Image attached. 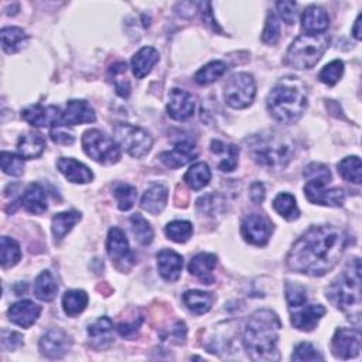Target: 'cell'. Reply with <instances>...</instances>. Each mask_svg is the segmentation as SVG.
Here are the masks:
<instances>
[{
  "label": "cell",
  "mask_w": 362,
  "mask_h": 362,
  "mask_svg": "<svg viewBox=\"0 0 362 362\" xmlns=\"http://www.w3.org/2000/svg\"><path fill=\"white\" fill-rule=\"evenodd\" d=\"M106 250L117 270L124 272L134 264V255L130 250L129 240L124 232L117 226H113L107 233Z\"/></svg>",
  "instance_id": "10"
},
{
  "label": "cell",
  "mask_w": 362,
  "mask_h": 362,
  "mask_svg": "<svg viewBox=\"0 0 362 362\" xmlns=\"http://www.w3.org/2000/svg\"><path fill=\"white\" fill-rule=\"evenodd\" d=\"M361 332L352 328H338L331 339V352L338 359H351L361 352Z\"/></svg>",
  "instance_id": "12"
},
{
  "label": "cell",
  "mask_w": 362,
  "mask_h": 362,
  "mask_svg": "<svg viewBox=\"0 0 362 362\" xmlns=\"http://www.w3.org/2000/svg\"><path fill=\"white\" fill-rule=\"evenodd\" d=\"M216 266V256L212 253H198L195 255L188 264V272L198 277L202 283L211 284L214 283V269Z\"/></svg>",
  "instance_id": "25"
},
{
  "label": "cell",
  "mask_w": 362,
  "mask_h": 362,
  "mask_svg": "<svg viewBox=\"0 0 362 362\" xmlns=\"http://www.w3.org/2000/svg\"><path fill=\"white\" fill-rule=\"evenodd\" d=\"M1 170L13 177H18L24 173V160L20 154L10 151H1Z\"/></svg>",
  "instance_id": "45"
},
{
  "label": "cell",
  "mask_w": 362,
  "mask_h": 362,
  "mask_svg": "<svg viewBox=\"0 0 362 362\" xmlns=\"http://www.w3.org/2000/svg\"><path fill=\"white\" fill-rule=\"evenodd\" d=\"M211 151L215 156L216 165L221 171L229 173L236 168L239 147H236L235 144H226L225 141H221V140H212Z\"/></svg>",
  "instance_id": "23"
},
{
  "label": "cell",
  "mask_w": 362,
  "mask_h": 362,
  "mask_svg": "<svg viewBox=\"0 0 362 362\" xmlns=\"http://www.w3.org/2000/svg\"><path fill=\"white\" fill-rule=\"evenodd\" d=\"M57 167L68 181L75 184H86L93 178L92 171L85 164H82L75 158L61 157L57 161Z\"/></svg>",
  "instance_id": "22"
},
{
  "label": "cell",
  "mask_w": 362,
  "mask_h": 362,
  "mask_svg": "<svg viewBox=\"0 0 362 362\" xmlns=\"http://www.w3.org/2000/svg\"><path fill=\"white\" fill-rule=\"evenodd\" d=\"M182 301L191 313L199 315L211 310L214 297L209 293L201 290H188L182 294Z\"/></svg>",
  "instance_id": "32"
},
{
  "label": "cell",
  "mask_w": 362,
  "mask_h": 362,
  "mask_svg": "<svg viewBox=\"0 0 362 362\" xmlns=\"http://www.w3.org/2000/svg\"><path fill=\"white\" fill-rule=\"evenodd\" d=\"M329 25V17L327 11L320 6H308L301 16V27L308 34L325 33Z\"/></svg>",
  "instance_id": "24"
},
{
  "label": "cell",
  "mask_w": 362,
  "mask_h": 362,
  "mask_svg": "<svg viewBox=\"0 0 362 362\" xmlns=\"http://www.w3.org/2000/svg\"><path fill=\"white\" fill-rule=\"evenodd\" d=\"M293 361H322L324 356L310 342H300L291 355Z\"/></svg>",
  "instance_id": "48"
},
{
  "label": "cell",
  "mask_w": 362,
  "mask_h": 362,
  "mask_svg": "<svg viewBox=\"0 0 362 362\" xmlns=\"http://www.w3.org/2000/svg\"><path fill=\"white\" fill-rule=\"evenodd\" d=\"M71 337L61 328L48 329L40 339V352L47 359H61L71 348Z\"/></svg>",
  "instance_id": "14"
},
{
  "label": "cell",
  "mask_w": 362,
  "mask_h": 362,
  "mask_svg": "<svg viewBox=\"0 0 362 362\" xmlns=\"http://www.w3.org/2000/svg\"><path fill=\"white\" fill-rule=\"evenodd\" d=\"M45 150V140L38 132H25L17 141V151L23 158L40 157Z\"/></svg>",
  "instance_id": "28"
},
{
  "label": "cell",
  "mask_w": 362,
  "mask_h": 362,
  "mask_svg": "<svg viewBox=\"0 0 362 362\" xmlns=\"http://www.w3.org/2000/svg\"><path fill=\"white\" fill-rule=\"evenodd\" d=\"M21 259V250L18 243L8 238V236H3L0 240V263L4 269L7 267H13L14 264L18 263V260Z\"/></svg>",
  "instance_id": "39"
},
{
  "label": "cell",
  "mask_w": 362,
  "mask_h": 362,
  "mask_svg": "<svg viewBox=\"0 0 362 362\" xmlns=\"http://www.w3.org/2000/svg\"><path fill=\"white\" fill-rule=\"evenodd\" d=\"M23 342V337L14 331H1V345L4 349H16Z\"/></svg>",
  "instance_id": "50"
},
{
  "label": "cell",
  "mask_w": 362,
  "mask_h": 362,
  "mask_svg": "<svg viewBox=\"0 0 362 362\" xmlns=\"http://www.w3.org/2000/svg\"><path fill=\"white\" fill-rule=\"evenodd\" d=\"M41 307L31 300H21L8 308V318L21 328H30L40 317Z\"/></svg>",
  "instance_id": "20"
},
{
  "label": "cell",
  "mask_w": 362,
  "mask_h": 362,
  "mask_svg": "<svg viewBox=\"0 0 362 362\" xmlns=\"http://www.w3.org/2000/svg\"><path fill=\"white\" fill-rule=\"evenodd\" d=\"M164 233L168 239L177 243L187 242L192 235V225L188 221H173L164 228Z\"/></svg>",
  "instance_id": "42"
},
{
  "label": "cell",
  "mask_w": 362,
  "mask_h": 362,
  "mask_svg": "<svg viewBox=\"0 0 362 362\" xmlns=\"http://www.w3.org/2000/svg\"><path fill=\"white\" fill-rule=\"evenodd\" d=\"M338 173L341 177L352 184H361V177H362V164L361 158L358 156H349L342 158L338 163Z\"/></svg>",
  "instance_id": "38"
},
{
  "label": "cell",
  "mask_w": 362,
  "mask_h": 362,
  "mask_svg": "<svg viewBox=\"0 0 362 362\" xmlns=\"http://www.w3.org/2000/svg\"><path fill=\"white\" fill-rule=\"evenodd\" d=\"M308 98L304 83L296 76L280 79L266 99L269 113L280 123H296L307 109Z\"/></svg>",
  "instance_id": "3"
},
{
  "label": "cell",
  "mask_w": 362,
  "mask_h": 362,
  "mask_svg": "<svg viewBox=\"0 0 362 362\" xmlns=\"http://www.w3.org/2000/svg\"><path fill=\"white\" fill-rule=\"evenodd\" d=\"M197 156H198V151L192 143L180 141L171 150L163 151L160 154V160L168 168H180V167L188 164L189 161L195 160Z\"/></svg>",
  "instance_id": "19"
},
{
  "label": "cell",
  "mask_w": 362,
  "mask_h": 362,
  "mask_svg": "<svg viewBox=\"0 0 362 362\" xmlns=\"http://www.w3.org/2000/svg\"><path fill=\"white\" fill-rule=\"evenodd\" d=\"M130 225H132L133 235L136 236V239L140 245L147 246L151 243L154 233H153V228L150 226L147 219H144L140 214H133L130 216Z\"/></svg>",
  "instance_id": "41"
},
{
  "label": "cell",
  "mask_w": 362,
  "mask_h": 362,
  "mask_svg": "<svg viewBox=\"0 0 362 362\" xmlns=\"http://www.w3.org/2000/svg\"><path fill=\"white\" fill-rule=\"evenodd\" d=\"M273 208L286 221H294L300 216V209L297 206L296 198L288 192H280L273 199Z\"/></svg>",
  "instance_id": "37"
},
{
  "label": "cell",
  "mask_w": 362,
  "mask_h": 362,
  "mask_svg": "<svg viewBox=\"0 0 362 362\" xmlns=\"http://www.w3.org/2000/svg\"><path fill=\"white\" fill-rule=\"evenodd\" d=\"M281 321L272 310L255 311L243 331V345L253 361H279L277 351Z\"/></svg>",
  "instance_id": "2"
},
{
  "label": "cell",
  "mask_w": 362,
  "mask_h": 362,
  "mask_svg": "<svg viewBox=\"0 0 362 362\" xmlns=\"http://www.w3.org/2000/svg\"><path fill=\"white\" fill-rule=\"evenodd\" d=\"M226 69H228V66L225 62L212 61V62H208L206 65H204L195 74L194 79L198 85H209V83L215 82L218 78H221L226 72Z\"/></svg>",
  "instance_id": "40"
},
{
  "label": "cell",
  "mask_w": 362,
  "mask_h": 362,
  "mask_svg": "<svg viewBox=\"0 0 362 362\" xmlns=\"http://www.w3.org/2000/svg\"><path fill=\"white\" fill-rule=\"evenodd\" d=\"M286 300L288 304V310L298 307L304 303H307V290L300 283L287 281L286 284Z\"/></svg>",
  "instance_id": "46"
},
{
  "label": "cell",
  "mask_w": 362,
  "mask_h": 362,
  "mask_svg": "<svg viewBox=\"0 0 362 362\" xmlns=\"http://www.w3.org/2000/svg\"><path fill=\"white\" fill-rule=\"evenodd\" d=\"M264 195H266L264 185H263L260 181H255V182L250 185V189H249V197H250V199H252L255 204H260V202H263Z\"/></svg>",
  "instance_id": "53"
},
{
  "label": "cell",
  "mask_w": 362,
  "mask_h": 362,
  "mask_svg": "<svg viewBox=\"0 0 362 362\" xmlns=\"http://www.w3.org/2000/svg\"><path fill=\"white\" fill-rule=\"evenodd\" d=\"M95 119H96L95 110L86 100L71 99L66 102L65 109L61 112L59 126H75L82 123H92L95 122Z\"/></svg>",
  "instance_id": "16"
},
{
  "label": "cell",
  "mask_w": 362,
  "mask_h": 362,
  "mask_svg": "<svg viewBox=\"0 0 362 362\" xmlns=\"http://www.w3.org/2000/svg\"><path fill=\"white\" fill-rule=\"evenodd\" d=\"M168 189L163 184H151L141 197V208L151 215H158L167 204Z\"/></svg>",
  "instance_id": "26"
},
{
  "label": "cell",
  "mask_w": 362,
  "mask_h": 362,
  "mask_svg": "<svg viewBox=\"0 0 362 362\" xmlns=\"http://www.w3.org/2000/svg\"><path fill=\"white\" fill-rule=\"evenodd\" d=\"M113 136L116 143L134 158L144 157L153 147V137L144 129L130 123H116Z\"/></svg>",
  "instance_id": "8"
},
{
  "label": "cell",
  "mask_w": 362,
  "mask_h": 362,
  "mask_svg": "<svg viewBox=\"0 0 362 362\" xmlns=\"http://www.w3.org/2000/svg\"><path fill=\"white\" fill-rule=\"evenodd\" d=\"M327 298L341 311L359 320L361 308V260L352 259L342 273L328 286Z\"/></svg>",
  "instance_id": "5"
},
{
  "label": "cell",
  "mask_w": 362,
  "mask_h": 362,
  "mask_svg": "<svg viewBox=\"0 0 362 362\" xmlns=\"http://www.w3.org/2000/svg\"><path fill=\"white\" fill-rule=\"evenodd\" d=\"M291 324L300 331H313L318 321L325 314V308L321 304H301L298 307L290 308Z\"/></svg>",
  "instance_id": "17"
},
{
  "label": "cell",
  "mask_w": 362,
  "mask_h": 362,
  "mask_svg": "<svg viewBox=\"0 0 362 362\" xmlns=\"http://www.w3.org/2000/svg\"><path fill=\"white\" fill-rule=\"evenodd\" d=\"M344 74V62L339 59H334L329 64H327L318 74V79L328 85V86H334L342 76Z\"/></svg>",
  "instance_id": "44"
},
{
  "label": "cell",
  "mask_w": 362,
  "mask_h": 362,
  "mask_svg": "<svg viewBox=\"0 0 362 362\" xmlns=\"http://www.w3.org/2000/svg\"><path fill=\"white\" fill-rule=\"evenodd\" d=\"M140 324H141V318H139L137 321H136V318L130 322V321H126V322H120V324H117V332L122 335V337H130V335H133L137 329H139V327H140Z\"/></svg>",
  "instance_id": "52"
},
{
  "label": "cell",
  "mask_w": 362,
  "mask_h": 362,
  "mask_svg": "<svg viewBox=\"0 0 362 362\" xmlns=\"http://www.w3.org/2000/svg\"><path fill=\"white\" fill-rule=\"evenodd\" d=\"M277 11L280 17L287 23V24H294L296 23V7L297 4L294 1H279L276 3Z\"/></svg>",
  "instance_id": "49"
},
{
  "label": "cell",
  "mask_w": 362,
  "mask_h": 362,
  "mask_svg": "<svg viewBox=\"0 0 362 362\" xmlns=\"http://www.w3.org/2000/svg\"><path fill=\"white\" fill-rule=\"evenodd\" d=\"M49 136H51V140H52L54 143H57V144H65V146H68V144H72V143L75 141L74 133H69L68 130H64V129H61V127H54V129H51Z\"/></svg>",
  "instance_id": "51"
},
{
  "label": "cell",
  "mask_w": 362,
  "mask_h": 362,
  "mask_svg": "<svg viewBox=\"0 0 362 362\" xmlns=\"http://www.w3.org/2000/svg\"><path fill=\"white\" fill-rule=\"evenodd\" d=\"M61 112L62 110H59V107L54 105L42 106L40 103H34L21 110V119L34 127H45V126L58 127Z\"/></svg>",
  "instance_id": "15"
},
{
  "label": "cell",
  "mask_w": 362,
  "mask_h": 362,
  "mask_svg": "<svg viewBox=\"0 0 362 362\" xmlns=\"http://www.w3.org/2000/svg\"><path fill=\"white\" fill-rule=\"evenodd\" d=\"M346 243L345 232L334 225L310 226L293 243L287 266L293 272L321 277L337 266Z\"/></svg>",
  "instance_id": "1"
},
{
  "label": "cell",
  "mask_w": 362,
  "mask_h": 362,
  "mask_svg": "<svg viewBox=\"0 0 362 362\" xmlns=\"http://www.w3.org/2000/svg\"><path fill=\"white\" fill-rule=\"evenodd\" d=\"M23 206L30 212L35 215H41L47 211V194L41 184L33 182L27 187L21 197Z\"/></svg>",
  "instance_id": "29"
},
{
  "label": "cell",
  "mask_w": 362,
  "mask_h": 362,
  "mask_svg": "<svg viewBox=\"0 0 362 362\" xmlns=\"http://www.w3.org/2000/svg\"><path fill=\"white\" fill-rule=\"evenodd\" d=\"M272 232L273 225L264 215L250 214L242 222V235L245 240L252 245L264 246L269 242Z\"/></svg>",
  "instance_id": "13"
},
{
  "label": "cell",
  "mask_w": 362,
  "mask_h": 362,
  "mask_svg": "<svg viewBox=\"0 0 362 362\" xmlns=\"http://www.w3.org/2000/svg\"><path fill=\"white\" fill-rule=\"evenodd\" d=\"M160 54L153 47H143L140 48L132 58V69L136 78L143 79L146 75L150 74L153 66L158 62Z\"/></svg>",
  "instance_id": "27"
},
{
  "label": "cell",
  "mask_w": 362,
  "mask_h": 362,
  "mask_svg": "<svg viewBox=\"0 0 362 362\" xmlns=\"http://www.w3.org/2000/svg\"><path fill=\"white\" fill-rule=\"evenodd\" d=\"M88 305V294L83 290H68L62 296V308L68 317L81 314Z\"/></svg>",
  "instance_id": "36"
},
{
  "label": "cell",
  "mask_w": 362,
  "mask_h": 362,
  "mask_svg": "<svg viewBox=\"0 0 362 362\" xmlns=\"http://www.w3.org/2000/svg\"><path fill=\"white\" fill-rule=\"evenodd\" d=\"M195 103L192 96L182 89L174 88L168 93V103H167V113L171 119L184 122L194 115Z\"/></svg>",
  "instance_id": "18"
},
{
  "label": "cell",
  "mask_w": 362,
  "mask_h": 362,
  "mask_svg": "<svg viewBox=\"0 0 362 362\" xmlns=\"http://www.w3.org/2000/svg\"><path fill=\"white\" fill-rule=\"evenodd\" d=\"M328 45L329 35L327 33L301 34L288 47L286 64L296 69H310L321 59Z\"/></svg>",
  "instance_id": "6"
},
{
  "label": "cell",
  "mask_w": 362,
  "mask_h": 362,
  "mask_svg": "<svg viewBox=\"0 0 362 362\" xmlns=\"http://www.w3.org/2000/svg\"><path fill=\"white\" fill-rule=\"evenodd\" d=\"M120 146L98 129H89L82 134V148L96 163L109 165L120 160Z\"/></svg>",
  "instance_id": "7"
},
{
  "label": "cell",
  "mask_w": 362,
  "mask_h": 362,
  "mask_svg": "<svg viewBox=\"0 0 362 362\" xmlns=\"http://www.w3.org/2000/svg\"><path fill=\"white\" fill-rule=\"evenodd\" d=\"M246 143L247 153L253 161L270 170L284 168L294 156V144L291 139L277 132L253 134Z\"/></svg>",
  "instance_id": "4"
},
{
  "label": "cell",
  "mask_w": 362,
  "mask_h": 362,
  "mask_svg": "<svg viewBox=\"0 0 362 362\" xmlns=\"http://www.w3.org/2000/svg\"><path fill=\"white\" fill-rule=\"evenodd\" d=\"M117 206L120 211H129L137 198V189L129 184H117L113 189Z\"/></svg>",
  "instance_id": "43"
},
{
  "label": "cell",
  "mask_w": 362,
  "mask_h": 362,
  "mask_svg": "<svg viewBox=\"0 0 362 362\" xmlns=\"http://www.w3.org/2000/svg\"><path fill=\"white\" fill-rule=\"evenodd\" d=\"M112 331L113 322L109 317H100L88 327V335L92 339V345L102 349L113 342Z\"/></svg>",
  "instance_id": "30"
},
{
  "label": "cell",
  "mask_w": 362,
  "mask_h": 362,
  "mask_svg": "<svg viewBox=\"0 0 362 362\" xmlns=\"http://www.w3.org/2000/svg\"><path fill=\"white\" fill-rule=\"evenodd\" d=\"M280 38V23L274 13H269L266 18V24L262 33V41L264 44H276Z\"/></svg>",
  "instance_id": "47"
},
{
  "label": "cell",
  "mask_w": 362,
  "mask_h": 362,
  "mask_svg": "<svg viewBox=\"0 0 362 362\" xmlns=\"http://www.w3.org/2000/svg\"><path fill=\"white\" fill-rule=\"evenodd\" d=\"M57 291H58V284H57L54 276L48 270L41 272L37 276L35 283H34V294H35V297L38 300H41V301L49 303V301H52L55 298Z\"/></svg>",
  "instance_id": "33"
},
{
  "label": "cell",
  "mask_w": 362,
  "mask_h": 362,
  "mask_svg": "<svg viewBox=\"0 0 362 362\" xmlns=\"http://www.w3.org/2000/svg\"><path fill=\"white\" fill-rule=\"evenodd\" d=\"M157 267L164 280L175 281L181 276L182 257L171 249H163L157 253Z\"/></svg>",
  "instance_id": "21"
},
{
  "label": "cell",
  "mask_w": 362,
  "mask_h": 362,
  "mask_svg": "<svg viewBox=\"0 0 362 362\" xmlns=\"http://www.w3.org/2000/svg\"><path fill=\"white\" fill-rule=\"evenodd\" d=\"M1 47L6 54L18 52L28 40L25 31L20 27H4L1 28Z\"/></svg>",
  "instance_id": "31"
},
{
  "label": "cell",
  "mask_w": 362,
  "mask_h": 362,
  "mask_svg": "<svg viewBox=\"0 0 362 362\" xmlns=\"http://www.w3.org/2000/svg\"><path fill=\"white\" fill-rule=\"evenodd\" d=\"M81 219V214L76 211H66V212H59L52 216V235L57 239L65 238V235L75 226V223Z\"/></svg>",
  "instance_id": "35"
},
{
  "label": "cell",
  "mask_w": 362,
  "mask_h": 362,
  "mask_svg": "<svg viewBox=\"0 0 362 362\" xmlns=\"http://www.w3.org/2000/svg\"><path fill=\"white\" fill-rule=\"evenodd\" d=\"M352 33H354V37H355L356 40H361V14H359V16L356 17V20H355Z\"/></svg>",
  "instance_id": "54"
},
{
  "label": "cell",
  "mask_w": 362,
  "mask_h": 362,
  "mask_svg": "<svg viewBox=\"0 0 362 362\" xmlns=\"http://www.w3.org/2000/svg\"><path fill=\"white\" fill-rule=\"evenodd\" d=\"M256 95V83L250 74H233L225 83L223 96L226 103L233 109L247 107Z\"/></svg>",
  "instance_id": "9"
},
{
  "label": "cell",
  "mask_w": 362,
  "mask_h": 362,
  "mask_svg": "<svg viewBox=\"0 0 362 362\" xmlns=\"http://www.w3.org/2000/svg\"><path fill=\"white\" fill-rule=\"evenodd\" d=\"M209 180H211V170L208 164L202 161L192 164L184 175L185 184L194 191L204 188L209 182Z\"/></svg>",
  "instance_id": "34"
},
{
  "label": "cell",
  "mask_w": 362,
  "mask_h": 362,
  "mask_svg": "<svg viewBox=\"0 0 362 362\" xmlns=\"http://www.w3.org/2000/svg\"><path fill=\"white\" fill-rule=\"evenodd\" d=\"M329 180L325 178H313L307 180L304 185V194L311 204L325 205V206H342L345 201V191L342 188H329L327 184Z\"/></svg>",
  "instance_id": "11"
}]
</instances>
